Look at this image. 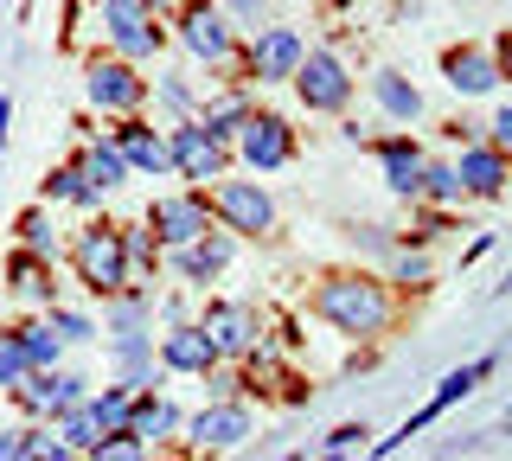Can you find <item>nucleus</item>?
Listing matches in <instances>:
<instances>
[{"label": "nucleus", "instance_id": "47", "mask_svg": "<svg viewBox=\"0 0 512 461\" xmlns=\"http://www.w3.org/2000/svg\"><path fill=\"white\" fill-rule=\"evenodd\" d=\"M282 461H301V455H282Z\"/></svg>", "mask_w": 512, "mask_h": 461}, {"label": "nucleus", "instance_id": "17", "mask_svg": "<svg viewBox=\"0 0 512 461\" xmlns=\"http://www.w3.org/2000/svg\"><path fill=\"white\" fill-rule=\"evenodd\" d=\"M378 161H384V186L391 193H404V199H423V154H416V141L410 135H397V141H384L378 148Z\"/></svg>", "mask_w": 512, "mask_h": 461}, {"label": "nucleus", "instance_id": "34", "mask_svg": "<svg viewBox=\"0 0 512 461\" xmlns=\"http://www.w3.org/2000/svg\"><path fill=\"white\" fill-rule=\"evenodd\" d=\"M423 199H436V205H455V199H461V180H455V167H423Z\"/></svg>", "mask_w": 512, "mask_h": 461}, {"label": "nucleus", "instance_id": "27", "mask_svg": "<svg viewBox=\"0 0 512 461\" xmlns=\"http://www.w3.org/2000/svg\"><path fill=\"white\" fill-rule=\"evenodd\" d=\"M13 333H20V346H26L32 372H58V353H64V340L52 333V321H26V327H13Z\"/></svg>", "mask_w": 512, "mask_h": 461}, {"label": "nucleus", "instance_id": "33", "mask_svg": "<svg viewBox=\"0 0 512 461\" xmlns=\"http://www.w3.org/2000/svg\"><path fill=\"white\" fill-rule=\"evenodd\" d=\"M96 404V417H103V436H122L128 429V404H135V391H103V397H90Z\"/></svg>", "mask_w": 512, "mask_h": 461}, {"label": "nucleus", "instance_id": "39", "mask_svg": "<svg viewBox=\"0 0 512 461\" xmlns=\"http://www.w3.org/2000/svg\"><path fill=\"white\" fill-rule=\"evenodd\" d=\"M493 154H500V161H512V109H500V116H493Z\"/></svg>", "mask_w": 512, "mask_h": 461}, {"label": "nucleus", "instance_id": "26", "mask_svg": "<svg viewBox=\"0 0 512 461\" xmlns=\"http://www.w3.org/2000/svg\"><path fill=\"white\" fill-rule=\"evenodd\" d=\"M173 423H180V417H173V404H160V397H135V404H128V429H122V436H135L141 449H148V442H160Z\"/></svg>", "mask_w": 512, "mask_h": 461}, {"label": "nucleus", "instance_id": "3", "mask_svg": "<svg viewBox=\"0 0 512 461\" xmlns=\"http://www.w3.org/2000/svg\"><path fill=\"white\" fill-rule=\"evenodd\" d=\"M96 20H103V33H109V45H116L122 65H135V58H154V52H160L154 7H141V0H103V7H96Z\"/></svg>", "mask_w": 512, "mask_h": 461}, {"label": "nucleus", "instance_id": "42", "mask_svg": "<svg viewBox=\"0 0 512 461\" xmlns=\"http://www.w3.org/2000/svg\"><path fill=\"white\" fill-rule=\"evenodd\" d=\"M359 436H365L359 423H340V429H333V436H327V449H333V455H346V449H352V442H359Z\"/></svg>", "mask_w": 512, "mask_h": 461}, {"label": "nucleus", "instance_id": "14", "mask_svg": "<svg viewBox=\"0 0 512 461\" xmlns=\"http://www.w3.org/2000/svg\"><path fill=\"white\" fill-rule=\"evenodd\" d=\"M180 45L192 58H205V65H224L231 58V20H224V7H186Z\"/></svg>", "mask_w": 512, "mask_h": 461}, {"label": "nucleus", "instance_id": "32", "mask_svg": "<svg viewBox=\"0 0 512 461\" xmlns=\"http://www.w3.org/2000/svg\"><path fill=\"white\" fill-rule=\"evenodd\" d=\"M20 237H26V250H32V257H45V263H52L58 231H52V218H45V212H26V218H20Z\"/></svg>", "mask_w": 512, "mask_h": 461}, {"label": "nucleus", "instance_id": "22", "mask_svg": "<svg viewBox=\"0 0 512 461\" xmlns=\"http://www.w3.org/2000/svg\"><path fill=\"white\" fill-rule=\"evenodd\" d=\"M7 276H13V295H20V301L58 308V282H52V263H45V257H32V250H13Z\"/></svg>", "mask_w": 512, "mask_h": 461}, {"label": "nucleus", "instance_id": "5", "mask_svg": "<svg viewBox=\"0 0 512 461\" xmlns=\"http://www.w3.org/2000/svg\"><path fill=\"white\" fill-rule=\"evenodd\" d=\"M84 97H90L96 109H109V116L135 122V109H141V97H148V84H141L135 65H122V58H90V65H84Z\"/></svg>", "mask_w": 512, "mask_h": 461}, {"label": "nucleus", "instance_id": "25", "mask_svg": "<svg viewBox=\"0 0 512 461\" xmlns=\"http://www.w3.org/2000/svg\"><path fill=\"white\" fill-rule=\"evenodd\" d=\"M372 97H378L384 116H397V122H416V116H423V90H416L410 77H397V71H378L372 77Z\"/></svg>", "mask_w": 512, "mask_h": 461}, {"label": "nucleus", "instance_id": "38", "mask_svg": "<svg viewBox=\"0 0 512 461\" xmlns=\"http://www.w3.org/2000/svg\"><path fill=\"white\" fill-rule=\"evenodd\" d=\"M160 103H167V109H180V116H186V109H192V90L180 84V77H167V84H160ZM192 122V116H186Z\"/></svg>", "mask_w": 512, "mask_h": 461}, {"label": "nucleus", "instance_id": "35", "mask_svg": "<svg viewBox=\"0 0 512 461\" xmlns=\"http://www.w3.org/2000/svg\"><path fill=\"white\" fill-rule=\"evenodd\" d=\"M26 461H77V449H64L52 429H26Z\"/></svg>", "mask_w": 512, "mask_h": 461}, {"label": "nucleus", "instance_id": "46", "mask_svg": "<svg viewBox=\"0 0 512 461\" xmlns=\"http://www.w3.org/2000/svg\"><path fill=\"white\" fill-rule=\"evenodd\" d=\"M141 7H167V0H141Z\"/></svg>", "mask_w": 512, "mask_h": 461}, {"label": "nucleus", "instance_id": "28", "mask_svg": "<svg viewBox=\"0 0 512 461\" xmlns=\"http://www.w3.org/2000/svg\"><path fill=\"white\" fill-rule=\"evenodd\" d=\"M250 122V109H244V97H218L212 109L199 116V129L212 135V141H237V129Z\"/></svg>", "mask_w": 512, "mask_h": 461}, {"label": "nucleus", "instance_id": "48", "mask_svg": "<svg viewBox=\"0 0 512 461\" xmlns=\"http://www.w3.org/2000/svg\"><path fill=\"white\" fill-rule=\"evenodd\" d=\"M327 461H340V455H327Z\"/></svg>", "mask_w": 512, "mask_h": 461}, {"label": "nucleus", "instance_id": "13", "mask_svg": "<svg viewBox=\"0 0 512 461\" xmlns=\"http://www.w3.org/2000/svg\"><path fill=\"white\" fill-rule=\"evenodd\" d=\"M13 397H20V410H32V417H64V410L84 404L90 391H84V378H71V372H32Z\"/></svg>", "mask_w": 512, "mask_h": 461}, {"label": "nucleus", "instance_id": "23", "mask_svg": "<svg viewBox=\"0 0 512 461\" xmlns=\"http://www.w3.org/2000/svg\"><path fill=\"white\" fill-rule=\"evenodd\" d=\"M71 167L84 173V180L96 186V193H116V186L128 180V161L116 154V141H84V154H77Z\"/></svg>", "mask_w": 512, "mask_h": 461}, {"label": "nucleus", "instance_id": "19", "mask_svg": "<svg viewBox=\"0 0 512 461\" xmlns=\"http://www.w3.org/2000/svg\"><path fill=\"white\" fill-rule=\"evenodd\" d=\"M455 180H461V193H474V199H500L506 193V161L493 148H461Z\"/></svg>", "mask_w": 512, "mask_h": 461}, {"label": "nucleus", "instance_id": "41", "mask_svg": "<svg viewBox=\"0 0 512 461\" xmlns=\"http://www.w3.org/2000/svg\"><path fill=\"white\" fill-rule=\"evenodd\" d=\"M0 461H26V429H0Z\"/></svg>", "mask_w": 512, "mask_h": 461}, {"label": "nucleus", "instance_id": "10", "mask_svg": "<svg viewBox=\"0 0 512 461\" xmlns=\"http://www.w3.org/2000/svg\"><path fill=\"white\" fill-rule=\"evenodd\" d=\"M205 205L224 218V231H269V225H276V205H269V193H263V186H250V180L212 186Z\"/></svg>", "mask_w": 512, "mask_h": 461}, {"label": "nucleus", "instance_id": "40", "mask_svg": "<svg viewBox=\"0 0 512 461\" xmlns=\"http://www.w3.org/2000/svg\"><path fill=\"white\" fill-rule=\"evenodd\" d=\"M224 20H231V26H256V20H263V0H231ZM256 33H263V26H256Z\"/></svg>", "mask_w": 512, "mask_h": 461}, {"label": "nucleus", "instance_id": "4", "mask_svg": "<svg viewBox=\"0 0 512 461\" xmlns=\"http://www.w3.org/2000/svg\"><path fill=\"white\" fill-rule=\"evenodd\" d=\"M148 231H154V244L186 250L212 231V205H205V193H167V199L148 205Z\"/></svg>", "mask_w": 512, "mask_h": 461}, {"label": "nucleus", "instance_id": "16", "mask_svg": "<svg viewBox=\"0 0 512 461\" xmlns=\"http://www.w3.org/2000/svg\"><path fill=\"white\" fill-rule=\"evenodd\" d=\"M250 436V410L244 404H212L192 417V442L199 449H237V442Z\"/></svg>", "mask_w": 512, "mask_h": 461}, {"label": "nucleus", "instance_id": "12", "mask_svg": "<svg viewBox=\"0 0 512 461\" xmlns=\"http://www.w3.org/2000/svg\"><path fill=\"white\" fill-rule=\"evenodd\" d=\"M237 154H244L256 173L288 167V161H295V129H288L282 116H250L244 129H237Z\"/></svg>", "mask_w": 512, "mask_h": 461}, {"label": "nucleus", "instance_id": "31", "mask_svg": "<svg viewBox=\"0 0 512 461\" xmlns=\"http://www.w3.org/2000/svg\"><path fill=\"white\" fill-rule=\"evenodd\" d=\"M32 378V359L20 346V333H0V391H20Z\"/></svg>", "mask_w": 512, "mask_h": 461}, {"label": "nucleus", "instance_id": "45", "mask_svg": "<svg viewBox=\"0 0 512 461\" xmlns=\"http://www.w3.org/2000/svg\"><path fill=\"white\" fill-rule=\"evenodd\" d=\"M7 122H13V103L0 97V148H7Z\"/></svg>", "mask_w": 512, "mask_h": 461}, {"label": "nucleus", "instance_id": "15", "mask_svg": "<svg viewBox=\"0 0 512 461\" xmlns=\"http://www.w3.org/2000/svg\"><path fill=\"white\" fill-rule=\"evenodd\" d=\"M448 84L461 90V97H487V90H500V65H493V52H480V45H455V52L442 58Z\"/></svg>", "mask_w": 512, "mask_h": 461}, {"label": "nucleus", "instance_id": "24", "mask_svg": "<svg viewBox=\"0 0 512 461\" xmlns=\"http://www.w3.org/2000/svg\"><path fill=\"white\" fill-rule=\"evenodd\" d=\"M52 436L64 442V449H77V455H90L96 442H103V417H96L90 397H84V404H71L64 417H52Z\"/></svg>", "mask_w": 512, "mask_h": 461}, {"label": "nucleus", "instance_id": "8", "mask_svg": "<svg viewBox=\"0 0 512 461\" xmlns=\"http://www.w3.org/2000/svg\"><path fill=\"white\" fill-rule=\"evenodd\" d=\"M199 333L212 340V353L218 359H250L256 353V308H244V301H212L205 308V321H199Z\"/></svg>", "mask_w": 512, "mask_h": 461}, {"label": "nucleus", "instance_id": "9", "mask_svg": "<svg viewBox=\"0 0 512 461\" xmlns=\"http://www.w3.org/2000/svg\"><path fill=\"white\" fill-rule=\"evenodd\" d=\"M295 90H301V103H308V109H320V116H333V109L352 103V77H346V65L333 52H308V58H301Z\"/></svg>", "mask_w": 512, "mask_h": 461}, {"label": "nucleus", "instance_id": "20", "mask_svg": "<svg viewBox=\"0 0 512 461\" xmlns=\"http://www.w3.org/2000/svg\"><path fill=\"white\" fill-rule=\"evenodd\" d=\"M109 141H116V154L128 161V173H160L167 167V135H154L148 122H122Z\"/></svg>", "mask_w": 512, "mask_h": 461}, {"label": "nucleus", "instance_id": "29", "mask_svg": "<svg viewBox=\"0 0 512 461\" xmlns=\"http://www.w3.org/2000/svg\"><path fill=\"white\" fill-rule=\"evenodd\" d=\"M45 193L64 199V205H96V199H103V193H96V186H90L77 167H52V173H45Z\"/></svg>", "mask_w": 512, "mask_h": 461}, {"label": "nucleus", "instance_id": "44", "mask_svg": "<svg viewBox=\"0 0 512 461\" xmlns=\"http://www.w3.org/2000/svg\"><path fill=\"white\" fill-rule=\"evenodd\" d=\"M493 65H500V77H512V33H500V45H493Z\"/></svg>", "mask_w": 512, "mask_h": 461}, {"label": "nucleus", "instance_id": "6", "mask_svg": "<svg viewBox=\"0 0 512 461\" xmlns=\"http://www.w3.org/2000/svg\"><path fill=\"white\" fill-rule=\"evenodd\" d=\"M301 58H308V39H301L295 26H263L244 52V71L256 84H288V77L301 71Z\"/></svg>", "mask_w": 512, "mask_h": 461}, {"label": "nucleus", "instance_id": "36", "mask_svg": "<svg viewBox=\"0 0 512 461\" xmlns=\"http://www.w3.org/2000/svg\"><path fill=\"white\" fill-rule=\"evenodd\" d=\"M90 461H148V449H141L135 436H103V442L90 449Z\"/></svg>", "mask_w": 512, "mask_h": 461}, {"label": "nucleus", "instance_id": "11", "mask_svg": "<svg viewBox=\"0 0 512 461\" xmlns=\"http://www.w3.org/2000/svg\"><path fill=\"white\" fill-rule=\"evenodd\" d=\"M224 161H231V148L212 141L199 122H180V129L167 135V167H180L186 180H224Z\"/></svg>", "mask_w": 512, "mask_h": 461}, {"label": "nucleus", "instance_id": "21", "mask_svg": "<svg viewBox=\"0 0 512 461\" xmlns=\"http://www.w3.org/2000/svg\"><path fill=\"white\" fill-rule=\"evenodd\" d=\"M173 263H180V276H186V282H212L218 269L231 263V231H205L199 244L173 250Z\"/></svg>", "mask_w": 512, "mask_h": 461}, {"label": "nucleus", "instance_id": "1", "mask_svg": "<svg viewBox=\"0 0 512 461\" xmlns=\"http://www.w3.org/2000/svg\"><path fill=\"white\" fill-rule=\"evenodd\" d=\"M314 314L352 333V340H365V333H384V321H391V295L372 276H333L314 289Z\"/></svg>", "mask_w": 512, "mask_h": 461}, {"label": "nucleus", "instance_id": "2", "mask_svg": "<svg viewBox=\"0 0 512 461\" xmlns=\"http://www.w3.org/2000/svg\"><path fill=\"white\" fill-rule=\"evenodd\" d=\"M71 263H77V282L90 295H122L128 289V257H122V231L116 225H84L71 244Z\"/></svg>", "mask_w": 512, "mask_h": 461}, {"label": "nucleus", "instance_id": "18", "mask_svg": "<svg viewBox=\"0 0 512 461\" xmlns=\"http://www.w3.org/2000/svg\"><path fill=\"white\" fill-rule=\"evenodd\" d=\"M160 359L173 365V372H212L218 353H212V340L199 333V321H173V333L160 340Z\"/></svg>", "mask_w": 512, "mask_h": 461}, {"label": "nucleus", "instance_id": "37", "mask_svg": "<svg viewBox=\"0 0 512 461\" xmlns=\"http://www.w3.org/2000/svg\"><path fill=\"white\" fill-rule=\"evenodd\" d=\"M45 321H52V333H58L64 346H84L90 333H96V327L84 321V314H64V308H52V314H45Z\"/></svg>", "mask_w": 512, "mask_h": 461}, {"label": "nucleus", "instance_id": "30", "mask_svg": "<svg viewBox=\"0 0 512 461\" xmlns=\"http://www.w3.org/2000/svg\"><path fill=\"white\" fill-rule=\"evenodd\" d=\"M116 231H122L128 276H154V231H148V225H116Z\"/></svg>", "mask_w": 512, "mask_h": 461}, {"label": "nucleus", "instance_id": "43", "mask_svg": "<svg viewBox=\"0 0 512 461\" xmlns=\"http://www.w3.org/2000/svg\"><path fill=\"white\" fill-rule=\"evenodd\" d=\"M423 276H429L423 257H397V282H423Z\"/></svg>", "mask_w": 512, "mask_h": 461}, {"label": "nucleus", "instance_id": "7", "mask_svg": "<svg viewBox=\"0 0 512 461\" xmlns=\"http://www.w3.org/2000/svg\"><path fill=\"white\" fill-rule=\"evenodd\" d=\"M487 372H493V353H480V359H468V365H461V372H448V378H442V385H436V397H429V404H423V410H416V417H410L404 429H397V436H384V442H378V455H391V449H397V442H410V436H423V429H429V423H436V417H442V410H448V404H461V397H468V391H474V385H480V378H487Z\"/></svg>", "mask_w": 512, "mask_h": 461}]
</instances>
